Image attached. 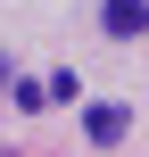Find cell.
<instances>
[{"label": "cell", "instance_id": "1", "mask_svg": "<svg viewBox=\"0 0 149 157\" xmlns=\"http://www.w3.org/2000/svg\"><path fill=\"white\" fill-rule=\"evenodd\" d=\"M83 132H91L100 149H116V141L133 132V108H116V99H100V108H83Z\"/></svg>", "mask_w": 149, "mask_h": 157}, {"label": "cell", "instance_id": "2", "mask_svg": "<svg viewBox=\"0 0 149 157\" xmlns=\"http://www.w3.org/2000/svg\"><path fill=\"white\" fill-rule=\"evenodd\" d=\"M100 25L116 41H133V33H149V0H100Z\"/></svg>", "mask_w": 149, "mask_h": 157}, {"label": "cell", "instance_id": "3", "mask_svg": "<svg viewBox=\"0 0 149 157\" xmlns=\"http://www.w3.org/2000/svg\"><path fill=\"white\" fill-rule=\"evenodd\" d=\"M8 83H17V66H8V58H0V91H8Z\"/></svg>", "mask_w": 149, "mask_h": 157}, {"label": "cell", "instance_id": "4", "mask_svg": "<svg viewBox=\"0 0 149 157\" xmlns=\"http://www.w3.org/2000/svg\"><path fill=\"white\" fill-rule=\"evenodd\" d=\"M0 157H8V149H0Z\"/></svg>", "mask_w": 149, "mask_h": 157}]
</instances>
